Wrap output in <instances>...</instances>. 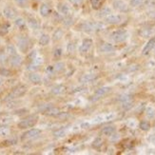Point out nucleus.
<instances>
[{"label": "nucleus", "instance_id": "obj_1", "mask_svg": "<svg viewBox=\"0 0 155 155\" xmlns=\"http://www.w3.org/2000/svg\"><path fill=\"white\" fill-rule=\"evenodd\" d=\"M27 87L25 85H18L16 86L15 89H12V91L5 97L4 101H12V100H15L17 98L22 97L23 95H25V93L27 92Z\"/></svg>", "mask_w": 155, "mask_h": 155}, {"label": "nucleus", "instance_id": "obj_2", "mask_svg": "<svg viewBox=\"0 0 155 155\" xmlns=\"http://www.w3.org/2000/svg\"><path fill=\"white\" fill-rule=\"evenodd\" d=\"M38 121L37 115H30L22 119L20 122L17 124V127L20 130H26V129H31V127H35Z\"/></svg>", "mask_w": 155, "mask_h": 155}, {"label": "nucleus", "instance_id": "obj_3", "mask_svg": "<svg viewBox=\"0 0 155 155\" xmlns=\"http://www.w3.org/2000/svg\"><path fill=\"white\" fill-rule=\"evenodd\" d=\"M110 38L116 43L124 42L127 38V32L126 30H116L110 35Z\"/></svg>", "mask_w": 155, "mask_h": 155}, {"label": "nucleus", "instance_id": "obj_4", "mask_svg": "<svg viewBox=\"0 0 155 155\" xmlns=\"http://www.w3.org/2000/svg\"><path fill=\"white\" fill-rule=\"evenodd\" d=\"M30 39L28 36H20L18 39V48L20 50V51L26 53L28 52L29 49H30Z\"/></svg>", "mask_w": 155, "mask_h": 155}, {"label": "nucleus", "instance_id": "obj_5", "mask_svg": "<svg viewBox=\"0 0 155 155\" xmlns=\"http://www.w3.org/2000/svg\"><path fill=\"white\" fill-rule=\"evenodd\" d=\"M123 17L120 15H110L104 18V23L110 25H117L122 22Z\"/></svg>", "mask_w": 155, "mask_h": 155}, {"label": "nucleus", "instance_id": "obj_6", "mask_svg": "<svg viewBox=\"0 0 155 155\" xmlns=\"http://www.w3.org/2000/svg\"><path fill=\"white\" fill-rule=\"evenodd\" d=\"M112 7L114 10L120 12H129V6L125 3L123 0H114L112 2Z\"/></svg>", "mask_w": 155, "mask_h": 155}, {"label": "nucleus", "instance_id": "obj_7", "mask_svg": "<svg viewBox=\"0 0 155 155\" xmlns=\"http://www.w3.org/2000/svg\"><path fill=\"white\" fill-rule=\"evenodd\" d=\"M41 133H42V130H39V129H31V130H27L25 133H23V135H22V140L35 138V137L39 136Z\"/></svg>", "mask_w": 155, "mask_h": 155}, {"label": "nucleus", "instance_id": "obj_8", "mask_svg": "<svg viewBox=\"0 0 155 155\" xmlns=\"http://www.w3.org/2000/svg\"><path fill=\"white\" fill-rule=\"evenodd\" d=\"M39 12H40V15H41V16L48 17L51 13L52 10H51V7L50 4H48V3H42L41 6H40Z\"/></svg>", "mask_w": 155, "mask_h": 155}, {"label": "nucleus", "instance_id": "obj_9", "mask_svg": "<svg viewBox=\"0 0 155 155\" xmlns=\"http://www.w3.org/2000/svg\"><path fill=\"white\" fill-rule=\"evenodd\" d=\"M92 40L91 38H86L83 40V42L82 44H81L80 46V48H79V51L80 52H87V51H89L91 48V46H92Z\"/></svg>", "mask_w": 155, "mask_h": 155}, {"label": "nucleus", "instance_id": "obj_10", "mask_svg": "<svg viewBox=\"0 0 155 155\" xmlns=\"http://www.w3.org/2000/svg\"><path fill=\"white\" fill-rule=\"evenodd\" d=\"M22 61H23L22 57L20 56V55H18L17 53H16V54H15V55H11L9 62H10V65L12 67H13V68H17V67L21 66Z\"/></svg>", "mask_w": 155, "mask_h": 155}, {"label": "nucleus", "instance_id": "obj_11", "mask_svg": "<svg viewBox=\"0 0 155 155\" xmlns=\"http://www.w3.org/2000/svg\"><path fill=\"white\" fill-rule=\"evenodd\" d=\"M3 15L7 19H15L16 17V12L12 7H5L3 10Z\"/></svg>", "mask_w": 155, "mask_h": 155}, {"label": "nucleus", "instance_id": "obj_12", "mask_svg": "<svg viewBox=\"0 0 155 155\" xmlns=\"http://www.w3.org/2000/svg\"><path fill=\"white\" fill-rule=\"evenodd\" d=\"M155 47V37H152L149 40V42H147L145 47H144V49L142 51V53L144 55H147V54H149V53L151 51V50Z\"/></svg>", "mask_w": 155, "mask_h": 155}, {"label": "nucleus", "instance_id": "obj_13", "mask_svg": "<svg viewBox=\"0 0 155 155\" xmlns=\"http://www.w3.org/2000/svg\"><path fill=\"white\" fill-rule=\"evenodd\" d=\"M27 22H28V25L31 27V29L33 30H38L39 29V22L37 21V19L35 17V16H32V15H29L28 17H27Z\"/></svg>", "mask_w": 155, "mask_h": 155}, {"label": "nucleus", "instance_id": "obj_14", "mask_svg": "<svg viewBox=\"0 0 155 155\" xmlns=\"http://www.w3.org/2000/svg\"><path fill=\"white\" fill-rule=\"evenodd\" d=\"M45 115L47 116H50V117H56V116H59L60 114H61V111L58 109V107H51L48 110H46L44 112Z\"/></svg>", "mask_w": 155, "mask_h": 155}, {"label": "nucleus", "instance_id": "obj_15", "mask_svg": "<svg viewBox=\"0 0 155 155\" xmlns=\"http://www.w3.org/2000/svg\"><path fill=\"white\" fill-rule=\"evenodd\" d=\"M29 80H30L31 83L35 84V85H39V84H41V82H42L41 76H40L36 72H31L29 74Z\"/></svg>", "mask_w": 155, "mask_h": 155}, {"label": "nucleus", "instance_id": "obj_16", "mask_svg": "<svg viewBox=\"0 0 155 155\" xmlns=\"http://www.w3.org/2000/svg\"><path fill=\"white\" fill-rule=\"evenodd\" d=\"M110 15H111V9L110 7H104V8H100L98 10V13H97L98 17L105 18L106 16Z\"/></svg>", "mask_w": 155, "mask_h": 155}, {"label": "nucleus", "instance_id": "obj_17", "mask_svg": "<svg viewBox=\"0 0 155 155\" xmlns=\"http://www.w3.org/2000/svg\"><path fill=\"white\" fill-rule=\"evenodd\" d=\"M110 87H99L98 90L95 91V92H94V94L95 95H97L98 97H102L104 95H106V94H107L110 91Z\"/></svg>", "mask_w": 155, "mask_h": 155}, {"label": "nucleus", "instance_id": "obj_18", "mask_svg": "<svg viewBox=\"0 0 155 155\" xmlns=\"http://www.w3.org/2000/svg\"><path fill=\"white\" fill-rule=\"evenodd\" d=\"M100 51L102 52H112L115 51V48L110 43H103L100 47Z\"/></svg>", "mask_w": 155, "mask_h": 155}, {"label": "nucleus", "instance_id": "obj_19", "mask_svg": "<svg viewBox=\"0 0 155 155\" xmlns=\"http://www.w3.org/2000/svg\"><path fill=\"white\" fill-rule=\"evenodd\" d=\"M57 9L60 12V13H62L63 15H68L70 12V8L69 6L65 3H59L57 5Z\"/></svg>", "mask_w": 155, "mask_h": 155}, {"label": "nucleus", "instance_id": "obj_20", "mask_svg": "<svg viewBox=\"0 0 155 155\" xmlns=\"http://www.w3.org/2000/svg\"><path fill=\"white\" fill-rule=\"evenodd\" d=\"M115 132V127L113 126H106L102 129V133L105 136H111Z\"/></svg>", "mask_w": 155, "mask_h": 155}, {"label": "nucleus", "instance_id": "obj_21", "mask_svg": "<svg viewBox=\"0 0 155 155\" xmlns=\"http://www.w3.org/2000/svg\"><path fill=\"white\" fill-rule=\"evenodd\" d=\"M50 35H46V33H43V35L40 36L39 40H38V43L40 46H47L50 43Z\"/></svg>", "mask_w": 155, "mask_h": 155}, {"label": "nucleus", "instance_id": "obj_22", "mask_svg": "<svg viewBox=\"0 0 155 155\" xmlns=\"http://www.w3.org/2000/svg\"><path fill=\"white\" fill-rule=\"evenodd\" d=\"M9 30H10L9 23H4L0 25V36H5L9 32Z\"/></svg>", "mask_w": 155, "mask_h": 155}, {"label": "nucleus", "instance_id": "obj_23", "mask_svg": "<svg viewBox=\"0 0 155 155\" xmlns=\"http://www.w3.org/2000/svg\"><path fill=\"white\" fill-rule=\"evenodd\" d=\"M64 35V31L62 29H57L54 31V32H53V35H52V40L53 41H58V40H60L62 38Z\"/></svg>", "mask_w": 155, "mask_h": 155}, {"label": "nucleus", "instance_id": "obj_24", "mask_svg": "<svg viewBox=\"0 0 155 155\" xmlns=\"http://www.w3.org/2000/svg\"><path fill=\"white\" fill-rule=\"evenodd\" d=\"M15 24L16 27H18L20 30H24L26 28V21L23 18H21V17L16 18L15 20Z\"/></svg>", "mask_w": 155, "mask_h": 155}, {"label": "nucleus", "instance_id": "obj_25", "mask_svg": "<svg viewBox=\"0 0 155 155\" xmlns=\"http://www.w3.org/2000/svg\"><path fill=\"white\" fill-rule=\"evenodd\" d=\"M65 91V87L63 85H58L56 87H54L51 90V93L55 94V95H58V94H61Z\"/></svg>", "mask_w": 155, "mask_h": 155}, {"label": "nucleus", "instance_id": "obj_26", "mask_svg": "<svg viewBox=\"0 0 155 155\" xmlns=\"http://www.w3.org/2000/svg\"><path fill=\"white\" fill-rule=\"evenodd\" d=\"M0 75L3 77H11L12 76V71L7 68H0Z\"/></svg>", "mask_w": 155, "mask_h": 155}, {"label": "nucleus", "instance_id": "obj_27", "mask_svg": "<svg viewBox=\"0 0 155 155\" xmlns=\"http://www.w3.org/2000/svg\"><path fill=\"white\" fill-rule=\"evenodd\" d=\"M95 78H96L95 74H86L80 79V81L84 83H87V82H91V81H93Z\"/></svg>", "mask_w": 155, "mask_h": 155}, {"label": "nucleus", "instance_id": "obj_28", "mask_svg": "<svg viewBox=\"0 0 155 155\" xmlns=\"http://www.w3.org/2000/svg\"><path fill=\"white\" fill-rule=\"evenodd\" d=\"M139 127L144 131H147L150 129V122H147V121H141Z\"/></svg>", "mask_w": 155, "mask_h": 155}, {"label": "nucleus", "instance_id": "obj_29", "mask_svg": "<svg viewBox=\"0 0 155 155\" xmlns=\"http://www.w3.org/2000/svg\"><path fill=\"white\" fill-rule=\"evenodd\" d=\"M90 1L93 10H99L101 8V5H102V1L101 0H90Z\"/></svg>", "mask_w": 155, "mask_h": 155}, {"label": "nucleus", "instance_id": "obj_30", "mask_svg": "<svg viewBox=\"0 0 155 155\" xmlns=\"http://www.w3.org/2000/svg\"><path fill=\"white\" fill-rule=\"evenodd\" d=\"M62 22H63V24H64L66 27H70V26L73 23V19H72L71 16H70V15H65V17H64L63 20H62Z\"/></svg>", "mask_w": 155, "mask_h": 155}, {"label": "nucleus", "instance_id": "obj_31", "mask_svg": "<svg viewBox=\"0 0 155 155\" xmlns=\"http://www.w3.org/2000/svg\"><path fill=\"white\" fill-rule=\"evenodd\" d=\"M7 52H8L9 55H15V54H16V53H17L15 47L13 46V45H12V44L7 46Z\"/></svg>", "mask_w": 155, "mask_h": 155}, {"label": "nucleus", "instance_id": "obj_32", "mask_svg": "<svg viewBox=\"0 0 155 155\" xmlns=\"http://www.w3.org/2000/svg\"><path fill=\"white\" fill-rule=\"evenodd\" d=\"M53 69H54V71L55 72H60V71H62L65 69V64L62 63V62H58V63H56L54 65Z\"/></svg>", "mask_w": 155, "mask_h": 155}, {"label": "nucleus", "instance_id": "obj_33", "mask_svg": "<svg viewBox=\"0 0 155 155\" xmlns=\"http://www.w3.org/2000/svg\"><path fill=\"white\" fill-rule=\"evenodd\" d=\"M15 2L16 3V5L20 8H26L28 6L29 0H15Z\"/></svg>", "mask_w": 155, "mask_h": 155}, {"label": "nucleus", "instance_id": "obj_34", "mask_svg": "<svg viewBox=\"0 0 155 155\" xmlns=\"http://www.w3.org/2000/svg\"><path fill=\"white\" fill-rule=\"evenodd\" d=\"M102 143H103L102 139H101V138H96L95 140H94V142L92 143V147H94V149L98 150V149H100V147H101V146H102Z\"/></svg>", "mask_w": 155, "mask_h": 155}, {"label": "nucleus", "instance_id": "obj_35", "mask_svg": "<svg viewBox=\"0 0 155 155\" xmlns=\"http://www.w3.org/2000/svg\"><path fill=\"white\" fill-rule=\"evenodd\" d=\"M27 58H28L30 63L33 62L35 60V58H36V51H32L29 52V54H28V56H27Z\"/></svg>", "mask_w": 155, "mask_h": 155}, {"label": "nucleus", "instance_id": "obj_36", "mask_svg": "<svg viewBox=\"0 0 155 155\" xmlns=\"http://www.w3.org/2000/svg\"><path fill=\"white\" fill-rule=\"evenodd\" d=\"M143 2H144V0H130V5L131 7H138V6H140L141 4H142Z\"/></svg>", "mask_w": 155, "mask_h": 155}, {"label": "nucleus", "instance_id": "obj_37", "mask_svg": "<svg viewBox=\"0 0 155 155\" xmlns=\"http://www.w3.org/2000/svg\"><path fill=\"white\" fill-rule=\"evenodd\" d=\"M62 55V49L61 48H56L54 50V51H53V56H54V58H60V56Z\"/></svg>", "mask_w": 155, "mask_h": 155}, {"label": "nucleus", "instance_id": "obj_38", "mask_svg": "<svg viewBox=\"0 0 155 155\" xmlns=\"http://www.w3.org/2000/svg\"><path fill=\"white\" fill-rule=\"evenodd\" d=\"M51 107V105H50V104H44V105L39 107V111H41L42 113H44L46 110H48Z\"/></svg>", "mask_w": 155, "mask_h": 155}, {"label": "nucleus", "instance_id": "obj_39", "mask_svg": "<svg viewBox=\"0 0 155 155\" xmlns=\"http://www.w3.org/2000/svg\"><path fill=\"white\" fill-rule=\"evenodd\" d=\"M147 116L149 118H153L155 116V110L151 107H149V109L147 110Z\"/></svg>", "mask_w": 155, "mask_h": 155}, {"label": "nucleus", "instance_id": "obj_40", "mask_svg": "<svg viewBox=\"0 0 155 155\" xmlns=\"http://www.w3.org/2000/svg\"><path fill=\"white\" fill-rule=\"evenodd\" d=\"M131 106H132V102H131V100H130V101H126V102H123V109H125V110H129L130 107H131Z\"/></svg>", "mask_w": 155, "mask_h": 155}, {"label": "nucleus", "instance_id": "obj_41", "mask_svg": "<svg viewBox=\"0 0 155 155\" xmlns=\"http://www.w3.org/2000/svg\"><path fill=\"white\" fill-rule=\"evenodd\" d=\"M53 135H54L55 137H63L65 135V130H59L57 131H55L54 133H53Z\"/></svg>", "mask_w": 155, "mask_h": 155}, {"label": "nucleus", "instance_id": "obj_42", "mask_svg": "<svg viewBox=\"0 0 155 155\" xmlns=\"http://www.w3.org/2000/svg\"><path fill=\"white\" fill-rule=\"evenodd\" d=\"M69 1H70L73 6H80V5H82V4H83L84 0H69Z\"/></svg>", "mask_w": 155, "mask_h": 155}, {"label": "nucleus", "instance_id": "obj_43", "mask_svg": "<svg viewBox=\"0 0 155 155\" xmlns=\"http://www.w3.org/2000/svg\"><path fill=\"white\" fill-rule=\"evenodd\" d=\"M119 100H120V101H122V103H123V102H126V101H130V100H131V96L129 95V94H125V95L121 96Z\"/></svg>", "mask_w": 155, "mask_h": 155}, {"label": "nucleus", "instance_id": "obj_44", "mask_svg": "<svg viewBox=\"0 0 155 155\" xmlns=\"http://www.w3.org/2000/svg\"><path fill=\"white\" fill-rule=\"evenodd\" d=\"M74 50H75V45L73 44V43H70V44L68 45V51H69L70 53H71V52L74 51Z\"/></svg>", "mask_w": 155, "mask_h": 155}, {"label": "nucleus", "instance_id": "obj_45", "mask_svg": "<svg viewBox=\"0 0 155 155\" xmlns=\"http://www.w3.org/2000/svg\"><path fill=\"white\" fill-rule=\"evenodd\" d=\"M4 143H8V144H7L8 146H10V145H15V144H16V140L15 139H11V140H8V141H5Z\"/></svg>", "mask_w": 155, "mask_h": 155}, {"label": "nucleus", "instance_id": "obj_46", "mask_svg": "<svg viewBox=\"0 0 155 155\" xmlns=\"http://www.w3.org/2000/svg\"><path fill=\"white\" fill-rule=\"evenodd\" d=\"M2 84V80L1 79H0V85H1Z\"/></svg>", "mask_w": 155, "mask_h": 155}, {"label": "nucleus", "instance_id": "obj_47", "mask_svg": "<svg viewBox=\"0 0 155 155\" xmlns=\"http://www.w3.org/2000/svg\"><path fill=\"white\" fill-rule=\"evenodd\" d=\"M0 1H1V0H0Z\"/></svg>", "mask_w": 155, "mask_h": 155}]
</instances>
